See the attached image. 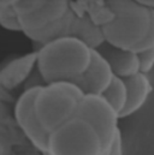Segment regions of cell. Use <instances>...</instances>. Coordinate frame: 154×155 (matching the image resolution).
Here are the masks:
<instances>
[{
	"label": "cell",
	"mask_w": 154,
	"mask_h": 155,
	"mask_svg": "<svg viewBox=\"0 0 154 155\" xmlns=\"http://www.w3.org/2000/svg\"><path fill=\"white\" fill-rule=\"evenodd\" d=\"M19 0H0V8H6V7H12L16 2Z\"/></svg>",
	"instance_id": "obj_21"
},
{
	"label": "cell",
	"mask_w": 154,
	"mask_h": 155,
	"mask_svg": "<svg viewBox=\"0 0 154 155\" xmlns=\"http://www.w3.org/2000/svg\"><path fill=\"white\" fill-rule=\"evenodd\" d=\"M15 155H18V154H17V153H15Z\"/></svg>",
	"instance_id": "obj_23"
},
{
	"label": "cell",
	"mask_w": 154,
	"mask_h": 155,
	"mask_svg": "<svg viewBox=\"0 0 154 155\" xmlns=\"http://www.w3.org/2000/svg\"><path fill=\"white\" fill-rule=\"evenodd\" d=\"M115 77V72L106 58L98 49H93L92 61L87 71L75 83L84 94L102 95L109 89Z\"/></svg>",
	"instance_id": "obj_9"
},
{
	"label": "cell",
	"mask_w": 154,
	"mask_h": 155,
	"mask_svg": "<svg viewBox=\"0 0 154 155\" xmlns=\"http://www.w3.org/2000/svg\"><path fill=\"white\" fill-rule=\"evenodd\" d=\"M36 51L15 57L0 65V94L11 100V91L19 88L36 70Z\"/></svg>",
	"instance_id": "obj_8"
},
{
	"label": "cell",
	"mask_w": 154,
	"mask_h": 155,
	"mask_svg": "<svg viewBox=\"0 0 154 155\" xmlns=\"http://www.w3.org/2000/svg\"><path fill=\"white\" fill-rule=\"evenodd\" d=\"M2 10L4 8H0V18H1V15H2Z\"/></svg>",
	"instance_id": "obj_22"
},
{
	"label": "cell",
	"mask_w": 154,
	"mask_h": 155,
	"mask_svg": "<svg viewBox=\"0 0 154 155\" xmlns=\"http://www.w3.org/2000/svg\"><path fill=\"white\" fill-rule=\"evenodd\" d=\"M139 58L141 63V72L149 75L154 69V47L139 53Z\"/></svg>",
	"instance_id": "obj_16"
},
{
	"label": "cell",
	"mask_w": 154,
	"mask_h": 155,
	"mask_svg": "<svg viewBox=\"0 0 154 155\" xmlns=\"http://www.w3.org/2000/svg\"><path fill=\"white\" fill-rule=\"evenodd\" d=\"M40 85L42 84L30 85L21 93L13 105L12 119L23 138L35 150L45 155L47 152L49 134L40 123L35 110V99Z\"/></svg>",
	"instance_id": "obj_5"
},
{
	"label": "cell",
	"mask_w": 154,
	"mask_h": 155,
	"mask_svg": "<svg viewBox=\"0 0 154 155\" xmlns=\"http://www.w3.org/2000/svg\"><path fill=\"white\" fill-rule=\"evenodd\" d=\"M23 136L15 124L0 126V155H15L16 147L22 142Z\"/></svg>",
	"instance_id": "obj_14"
},
{
	"label": "cell",
	"mask_w": 154,
	"mask_h": 155,
	"mask_svg": "<svg viewBox=\"0 0 154 155\" xmlns=\"http://www.w3.org/2000/svg\"><path fill=\"white\" fill-rule=\"evenodd\" d=\"M77 117L94 126L106 147L112 149L117 137L122 134L118 125L120 116L102 95L85 94L79 105Z\"/></svg>",
	"instance_id": "obj_6"
},
{
	"label": "cell",
	"mask_w": 154,
	"mask_h": 155,
	"mask_svg": "<svg viewBox=\"0 0 154 155\" xmlns=\"http://www.w3.org/2000/svg\"><path fill=\"white\" fill-rule=\"evenodd\" d=\"M0 27L8 31H21L22 25L19 18L12 7H6L2 10V15L0 18Z\"/></svg>",
	"instance_id": "obj_15"
},
{
	"label": "cell",
	"mask_w": 154,
	"mask_h": 155,
	"mask_svg": "<svg viewBox=\"0 0 154 155\" xmlns=\"http://www.w3.org/2000/svg\"><path fill=\"white\" fill-rule=\"evenodd\" d=\"M98 51L110 63L116 77L128 79L141 72V63L137 53L111 46L106 42H104Z\"/></svg>",
	"instance_id": "obj_10"
},
{
	"label": "cell",
	"mask_w": 154,
	"mask_h": 155,
	"mask_svg": "<svg viewBox=\"0 0 154 155\" xmlns=\"http://www.w3.org/2000/svg\"><path fill=\"white\" fill-rule=\"evenodd\" d=\"M84 95L74 82L59 81L40 85L35 110L43 129L51 134L77 117Z\"/></svg>",
	"instance_id": "obj_3"
},
{
	"label": "cell",
	"mask_w": 154,
	"mask_h": 155,
	"mask_svg": "<svg viewBox=\"0 0 154 155\" xmlns=\"http://www.w3.org/2000/svg\"><path fill=\"white\" fill-rule=\"evenodd\" d=\"M110 155H124V148H123V138H122V134L117 137L116 142L113 143L112 150Z\"/></svg>",
	"instance_id": "obj_18"
},
{
	"label": "cell",
	"mask_w": 154,
	"mask_h": 155,
	"mask_svg": "<svg viewBox=\"0 0 154 155\" xmlns=\"http://www.w3.org/2000/svg\"><path fill=\"white\" fill-rule=\"evenodd\" d=\"M111 150L94 126L75 117L49 134L45 155H110Z\"/></svg>",
	"instance_id": "obj_4"
},
{
	"label": "cell",
	"mask_w": 154,
	"mask_h": 155,
	"mask_svg": "<svg viewBox=\"0 0 154 155\" xmlns=\"http://www.w3.org/2000/svg\"><path fill=\"white\" fill-rule=\"evenodd\" d=\"M8 101L11 100L0 94V126H8L15 124L12 119V113L8 108Z\"/></svg>",
	"instance_id": "obj_17"
},
{
	"label": "cell",
	"mask_w": 154,
	"mask_h": 155,
	"mask_svg": "<svg viewBox=\"0 0 154 155\" xmlns=\"http://www.w3.org/2000/svg\"><path fill=\"white\" fill-rule=\"evenodd\" d=\"M71 10V0H47L35 12L18 17L22 33L30 38L34 34L47 30L66 17Z\"/></svg>",
	"instance_id": "obj_7"
},
{
	"label": "cell",
	"mask_w": 154,
	"mask_h": 155,
	"mask_svg": "<svg viewBox=\"0 0 154 155\" xmlns=\"http://www.w3.org/2000/svg\"><path fill=\"white\" fill-rule=\"evenodd\" d=\"M70 36H75L77 39L82 40L93 49H98L105 42L101 27L95 24L87 15L78 16L76 13Z\"/></svg>",
	"instance_id": "obj_12"
},
{
	"label": "cell",
	"mask_w": 154,
	"mask_h": 155,
	"mask_svg": "<svg viewBox=\"0 0 154 155\" xmlns=\"http://www.w3.org/2000/svg\"><path fill=\"white\" fill-rule=\"evenodd\" d=\"M135 2L145 6V7H148V8H152L154 10V0H134Z\"/></svg>",
	"instance_id": "obj_20"
},
{
	"label": "cell",
	"mask_w": 154,
	"mask_h": 155,
	"mask_svg": "<svg viewBox=\"0 0 154 155\" xmlns=\"http://www.w3.org/2000/svg\"><path fill=\"white\" fill-rule=\"evenodd\" d=\"M125 83L128 87V104L120 116V119H125L141 111L149 100L153 91V84L149 75L143 72L125 79Z\"/></svg>",
	"instance_id": "obj_11"
},
{
	"label": "cell",
	"mask_w": 154,
	"mask_h": 155,
	"mask_svg": "<svg viewBox=\"0 0 154 155\" xmlns=\"http://www.w3.org/2000/svg\"><path fill=\"white\" fill-rule=\"evenodd\" d=\"M92 52L85 42L75 36H62L38 46L36 71L42 84L76 82L88 69Z\"/></svg>",
	"instance_id": "obj_2"
},
{
	"label": "cell",
	"mask_w": 154,
	"mask_h": 155,
	"mask_svg": "<svg viewBox=\"0 0 154 155\" xmlns=\"http://www.w3.org/2000/svg\"><path fill=\"white\" fill-rule=\"evenodd\" d=\"M107 5L113 19L101 28L106 43L137 54L154 47V10L134 0H109Z\"/></svg>",
	"instance_id": "obj_1"
},
{
	"label": "cell",
	"mask_w": 154,
	"mask_h": 155,
	"mask_svg": "<svg viewBox=\"0 0 154 155\" xmlns=\"http://www.w3.org/2000/svg\"><path fill=\"white\" fill-rule=\"evenodd\" d=\"M102 96L112 105V107L119 113V116H122L128 104V87L125 79L115 77L113 82L102 94Z\"/></svg>",
	"instance_id": "obj_13"
},
{
	"label": "cell",
	"mask_w": 154,
	"mask_h": 155,
	"mask_svg": "<svg viewBox=\"0 0 154 155\" xmlns=\"http://www.w3.org/2000/svg\"><path fill=\"white\" fill-rule=\"evenodd\" d=\"M16 153L18 155H43V154H41V153H38V150H35L30 144H29V150L23 152V150H19V149L16 148Z\"/></svg>",
	"instance_id": "obj_19"
}]
</instances>
